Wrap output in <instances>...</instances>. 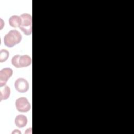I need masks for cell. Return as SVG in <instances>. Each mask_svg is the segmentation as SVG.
I'll list each match as a JSON object with an SVG mask.
<instances>
[{"label": "cell", "instance_id": "obj_1", "mask_svg": "<svg viewBox=\"0 0 134 134\" xmlns=\"http://www.w3.org/2000/svg\"><path fill=\"white\" fill-rule=\"evenodd\" d=\"M21 39L22 36L18 30H11L4 36V43L6 47L12 48L19 43Z\"/></svg>", "mask_w": 134, "mask_h": 134}, {"label": "cell", "instance_id": "obj_2", "mask_svg": "<svg viewBox=\"0 0 134 134\" xmlns=\"http://www.w3.org/2000/svg\"><path fill=\"white\" fill-rule=\"evenodd\" d=\"M12 64L17 68H25L29 66L32 63V59L28 55H15L11 59Z\"/></svg>", "mask_w": 134, "mask_h": 134}, {"label": "cell", "instance_id": "obj_3", "mask_svg": "<svg viewBox=\"0 0 134 134\" xmlns=\"http://www.w3.org/2000/svg\"><path fill=\"white\" fill-rule=\"evenodd\" d=\"M20 17L22 19V23L19 29L27 36L31 35L32 31L31 15L25 13L22 14Z\"/></svg>", "mask_w": 134, "mask_h": 134}, {"label": "cell", "instance_id": "obj_4", "mask_svg": "<svg viewBox=\"0 0 134 134\" xmlns=\"http://www.w3.org/2000/svg\"><path fill=\"white\" fill-rule=\"evenodd\" d=\"M15 106L19 112L26 113L30 110L31 105L26 97H21L15 102Z\"/></svg>", "mask_w": 134, "mask_h": 134}, {"label": "cell", "instance_id": "obj_5", "mask_svg": "<svg viewBox=\"0 0 134 134\" xmlns=\"http://www.w3.org/2000/svg\"><path fill=\"white\" fill-rule=\"evenodd\" d=\"M15 88L19 93H24L28 91L29 85L28 81L24 78H18L15 82Z\"/></svg>", "mask_w": 134, "mask_h": 134}, {"label": "cell", "instance_id": "obj_6", "mask_svg": "<svg viewBox=\"0 0 134 134\" xmlns=\"http://www.w3.org/2000/svg\"><path fill=\"white\" fill-rule=\"evenodd\" d=\"M13 71L10 68H4L0 71V86L6 85L8 79L12 76Z\"/></svg>", "mask_w": 134, "mask_h": 134}, {"label": "cell", "instance_id": "obj_7", "mask_svg": "<svg viewBox=\"0 0 134 134\" xmlns=\"http://www.w3.org/2000/svg\"><path fill=\"white\" fill-rule=\"evenodd\" d=\"M27 122V118L24 115H18L15 119V124L18 128H23L25 127Z\"/></svg>", "mask_w": 134, "mask_h": 134}, {"label": "cell", "instance_id": "obj_8", "mask_svg": "<svg viewBox=\"0 0 134 134\" xmlns=\"http://www.w3.org/2000/svg\"><path fill=\"white\" fill-rule=\"evenodd\" d=\"M8 23L9 25L12 27L19 28L21 25L22 19L20 16H19L17 15H13L9 18Z\"/></svg>", "mask_w": 134, "mask_h": 134}, {"label": "cell", "instance_id": "obj_9", "mask_svg": "<svg viewBox=\"0 0 134 134\" xmlns=\"http://www.w3.org/2000/svg\"><path fill=\"white\" fill-rule=\"evenodd\" d=\"M10 94V88L8 86L5 85L0 90V101L6 100L9 97Z\"/></svg>", "mask_w": 134, "mask_h": 134}, {"label": "cell", "instance_id": "obj_10", "mask_svg": "<svg viewBox=\"0 0 134 134\" xmlns=\"http://www.w3.org/2000/svg\"><path fill=\"white\" fill-rule=\"evenodd\" d=\"M9 56V52L5 49H2L0 52V62H3L6 61Z\"/></svg>", "mask_w": 134, "mask_h": 134}]
</instances>
